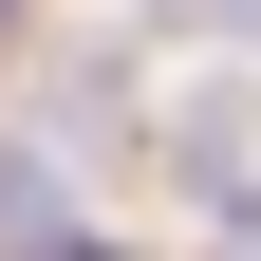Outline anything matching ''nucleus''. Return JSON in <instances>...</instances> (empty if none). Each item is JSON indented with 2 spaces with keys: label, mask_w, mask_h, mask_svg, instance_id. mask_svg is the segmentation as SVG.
<instances>
[{
  "label": "nucleus",
  "mask_w": 261,
  "mask_h": 261,
  "mask_svg": "<svg viewBox=\"0 0 261 261\" xmlns=\"http://www.w3.org/2000/svg\"><path fill=\"white\" fill-rule=\"evenodd\" d=\"M112 130H130V75L75 56V75H56V149H112Z\"/></svg>",
  "instance_id": "1"
},
{
  "label": "nucleus",
  "mask_w": 261,
  "mask_h": 261,
  "mask_svg": "<svg viewBox=\"0 0 261 261\" xmlns=\"http://www.w3.org/2000/svg\"><path fill=\"white\" fill-rule=\"evenodd\" d=\"M130 19H168V38H224V56H261V0H130Z\"/></svg>",
  "instance_id": "2"
},
{
  "label": "nucleus",
  "mask_w": 261,
  "mask_h": 261,
  "mask_svg": "<svg viewBox=\"0 0 261 261\" xmlns=\"http://www.w3.org/2000/svg\"><path fill=\"white\" fill-rule=\"evenodd\" d=\"M0 38H38V0H0Z\"/></svg>",
  "instance_id": "3"
}]
</instances>
